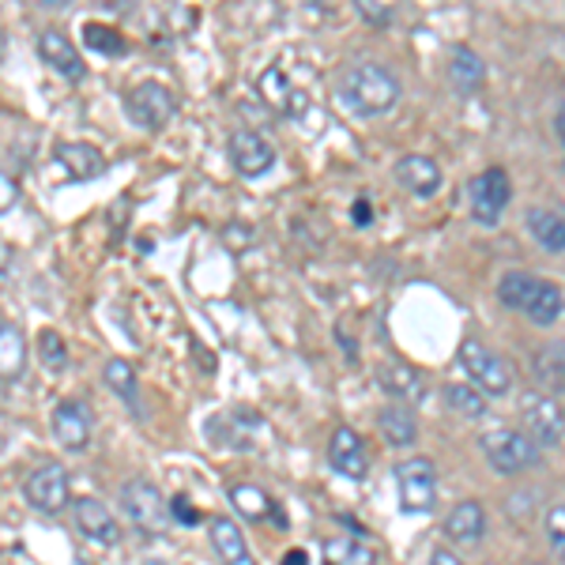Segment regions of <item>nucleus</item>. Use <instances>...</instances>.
<instances>
[{
  "mask_svg": "<svg viewBox=\"0 0 565 565\" xmlns=\"http://www.w3.org/2000/svg\"><path fill=\"white\" fill-rule=\"evenodd\" d=\"M335 98L354 117H385L399 103V79L377 61H362L340 76Z\"/></svg>",
  "mask_w": 565,
  "mask_h": 565,
  "instance_id": "obj_1",
  "label": "nucleus"
},
{
  "mask_svg": "<svg viewBox=\"0 0 565 565\" xmlns=\"http://www.w3.org/2000/svg\"><path fill=\"white\" fill-rule=\"evenodd\" d=\"M498 302L516 309V313H524L527 321L540 324V328H551L565 313L562 290L546 279L527 276V271H505V276L498 279Z\"/></svg>",
  "mask_w": 565,
  "mask_h": 565,
  "instance_id": "obj_2",
  "label": "nucleus"
},
{
  "mask_svg": "<svg viewBox=\"0 0 565 565\" xmlns=\"http://www.w3.org/2000/svg\"><path fill=\"white\" fill-rule=\"evenodd\" d=\"M479 449L498 476H524V471H532L535 460H540V449H535L532 437L524 430H505V426L482 430Z\"/></svg>",
  "mask_w": 565,
  "mask_h": 565,
  "instance_id": "obj_3",
  "label": "nucleus"
},
{
  "mask_svg": "<svg viewBox=\"0 0 565 565\" xmlns=\"http://www.w3.org/2000/svg\"><path fill=\"white\" fill-rule=\"evenodd\" d=\"M457 354H460L463 373H468L471 385H476L482 396H509V392H513V370H509V362L501 359L498 351H490L482 340L463 335Z\"/></svg>",
  "mask_w": 565,
  "mask_h": 565,
  "instance_id": "obj_4",
  "label": "nucleus"
},
{
  "mask_svg": "<svg viewBox=\"0 0 565 565\" xmlns=\"http://www.w3.org/2000/svg\"><path fill=\"white\" fill-rule=\"evenodd\" d=\"M174 109H178L174 90L167 84H159V79H143V84H136L129 95H125V114H129V121L151 132L167 129Z\"/></svg>",
  "mask_w": 565,
  "mask_h": 565,
  "instance_id": "obj_5",
  "label": "nucleus"
},
{
  "mask_svg": "<svg viewBox=\"0 0 565 565\" xmlns=\"http://www.w3.org/2000/svg\"><path fill=\"white\" fill-rule=\"evenodd\" d=\"M521 423L524 434L532 437L535 445H562L565 441V407L551 392H524L521 396Z\"/></svg>",
  "mask_w": 565,
  "mask_h": 565,
  "instance_id": "obj_6",
  "label": "nucleus"
},
{
  "mask_svg": "<svg viewBox=\"0 0 565 565\" xmlns=\"http://www.w3.org/2000/svg\"><path fill=\"white\" fill-rule=\"evenodd\" d=\"M396 490H399V509L404 513H430L437 505V471L426 457L404 460L396 468Z\"/></svg>",
  "mask_w": 565,
  "mask_h": 565,
  "instance_id": "obj_7",
  "label": "nucleus"
},
{
  "mask_svg": "<svg viewBox=\"0 0 565 565\" xmlns=\"http://www.w3.org/2000/svg\"><path fill=\"white\" fill-rule=\"evenodd\" d=\"M121 509L140 532L159 535L170 527V509H167V501H162L159 487H151V482H143V479H132L121 487Z\"/></svg>",
  "mask_w": 565,
  "mask_h": 565,
  "instance_id": "obj_8",
  "label": "nucleus"
},
{
  "mask_svg": "<svg viewBox=\"0 0 565 565\" xmlns=\"http://www.w3.org/2000/svg\"><path fill=\"white\" fill-rule=\"evenodd\" d=\"M509 200H513V185H509V174L501 167L482 170V174L471 181V218H476L479 226H498Z\"/></svg>",
  "mask_w": 565,
  "mask_h": 565,
  "instance_id": "obj_9",
  "label": "nucleus"
},
{
  "mask_svg": "<svg viewBox=\"0 0 565 565\" xmlns=\"http://www.w3.org/2000/svg\"><path fill=\"white\" fill-rule=\"evenodd\" d=\"M23 498L31 501L39 513H61L68 505V471L61 463H39V468L26 476Z\"/></svg>",
  "mask_w": 565,
  "mask_h": 565,
  "instance_id": "obj_10",
  "label": "nucleus"
},
{
  "mask_svg": "<svg viewBox=\"0 0 565 565\" xmlns=\"http://www.w3.org/2000/svg\"><path fill=\"white\" fill-rule=\"evenodd\" d=\"M50 426H53V437H57L65 449L79 452L90 445V434H95V415L84 399H61L50 415Z\"/></svg>",
  "mask_w": 565,
  "mask_h": 565,
  "instance_id": "obj_11",
  "label": "nucleus"
},
{
  "mask_svg": "<svg viewBox=\"0 0 565 565\" xmlns=\"http://www.w3.org/2000/svg\"><path fill=\"white\" fill-rule=\"evenodd\" d=\"M231 162H234V170H238L242 178H260V174H268L271 167H276V148H271L268 140H264L260 132H253V129H242V132H234L231 136Z\"/></svg>",
  "mask_w": 565,
  "mask_h": 565,
  "instance_id": "obj_12",
  "label": "nucleus"
},
{
  "mask_svg": "<svg viewBox=\"0 0 565 565\" xmlns=\"http://www.w3.org/2000/svg\"><path fill=\"white\" fill-rule=\"evenodd\" d=\"M328 463L348 479H366V471H370L366 441H362L351 426H340V430L332 434V441H328Z\"/></svg>",
  "mask_w": 565,
  "mask_h": 565,
  "instance_id": "obj_13",
  "label": "nucleus"
},
{
  "mask_svg": "<svg viewBox=\"0 0 565 565\" xmlns=\"http://www.w3.org/2000/svg\"><path fill=\"white\" fill-rule=\"evenodd\" d=\"M72 513H76V527L87 535V540H95V543H103V546H117V543H121V524H117V516L106 509V501L79 498Z\"/></svg>",
  "mask_w": 565,
  "mask_h": 565,
  "instance_id": "obj_14",
  "label": "nucleus"
},
{
  "mask_svg": "<svg viewBox=\"0 0 565 565\" xmlns=\"http://www.w3.org/2000/svg\"><path fill=\"white\" fill-rule=\"evenodd\" d=\"M396 181L404 185V193L426 200L441 189V167H437L430 154H404L396 162Z\"/></svg>",
  "mask_w": 565,
  "mask_h": 565,
  "instance_id": "obj_15",
  "label": "nucleus"
},
{
  "mask_svg": "<svg viewBox=\"0 0 565 565\" xmlns=\"http://www.w3.org/2000/svg\"><path fill=\"white\" fill-rule=\"evenodd\" d=\"M207 535H212V546H215V554L223 565H257L249 543H245V532L231 521V516H212Z\"/></svg>",
  "mask_w": 565,
  "mask_h": 565,
  "instance_id": "obj_16",
  "label": "nucleus"
},
{
  "mask_svg": "<svg viewBox=\"0 0 565 565\" xmlns=\"http://www.w3.org/2000/svg\"><path fill=\"white\" fill-rule=\"evenodd\" d=\"M39 57H42L53 72H61L65 79H84V57H79V50L68 42V34H61V31H42V34H39Z\"/></svg>",
  "mask_w": 565,
  "mask_h": 565,
  "instance_id": "obj_17",
  "label": "nucleus"
},
{
  "mask_svg": "<svg viewBox=\"0 0 565 565\" xmlns=\"http://www.w3.org/2000/svg\"><path fill=\"white\" fill-rule=\"evenodd\" d=\"M377 381L388 396L404 399V404H418L426 396V377L415 366H407V362H381Z\"/></svg>",
  "mask_w": 565,
  "mask_h": 565,
  "instance_id": "obj_18",
  "label": "nucleus"
},
{
  "mask_svg": "<svg viewBox=\"0 0 565 565\" xmlns=\"http://www.w3.org/2000/svg\"><path fill=\"white\" fill-rule=\"evenodd\" d=\"M257 90H260V98L268 103L276 114H282V117H298L306 109V98L298 95L295 87H290V79L282 76V68H264L260 72V79H257Z\"/></svg>",
  "mask_w": 565,
  "mask_h": 565,
  "instance_id": "obj_19",
  "label": "nucleus"
},
{
  "mask_svg": "<svg viewBox=\"0 0 565 565\" xmlns=\"http://www.w3.org/2000/svg\"><path fill=\"white\" fill-rule=\"evenodd\" d=\"M445 535L452 543H479L487 535V509L479 501H457L452 513L445 516Z\"/></svg>",
  "mask_w": 565,
  "mask_h": 565,
  "instance_id": "obj_20",
  "label": "nucleus"
},
{
  "mask_svg": "<svg viewBox=\"0 0 565 565\" xmlns=\"http://www.w3.org/2000/svg\"><path fill=\"white\" fill-rule=\"evenodd\" d=\"M231 501H234V509H238V516H245V521H271L276 527L287 524V521H282V513H279V505L264 494L260 487L238 482V487H231Z\"/></svg>",
  "mask_w": 565,
  "mask_h": 565,
  "instance_id": "obj_21",
  "label": "nucleus"
},
{
  "mask_svg": "<svg viewBox=\"0 0 565 565\" xmlns=\"http://www.w3.org/2000/svg\"><path fill=\"white\" fill-rule=\"evenodd\" d=\"M524 223H527V234H532L546 253H565V212H554V207H532Z\"/></svg>",
  "mask_w": 565,
  "mask_h": 565,
  "instance_id": "obj_22",
  "label": "nucleus"
},
{
  "mask_svg": "<svg viewBox=\"0 0 565 565\" xmlns=\"http://www.w3.org/2000/svg\"><path fill=\"white\" fill-rule=\"evenodd\" d=\"M57 162H61V170H65L68 181L98 178V174H103V167H106L103 154H98V148H90V143H61Z\"/></svg>",
  "mask_w": 565,
  "mask_h": 565,
  "instance_id": "obj_23",
  "label": "nucleus"
},
{
  "mask_svg": "<svg viewBox=\"0 0 565 565\" xmlns=\"http://www.w3.org/2000/svg\"><path fill=\"white\" fill-rule=\"evenodd\" d=\"M377 426H381V437H385L388 445H396V449H407V445H415V437H418V418L407 404L381 407Z\"/></svg>",
  "mask_w": 565,
  "mask_h": 565,
  "instance_id": "obj_24",
  "label": "nucleus"
},
{
  "mask_svg": "<svg viewBox=\"0 0 565 565\" xmlns=\"http://www.w3.org/2000/svg\"><path fill=\"white\" fill-rule=\"evenodd\" d=\"M26 370V340L12 321L0 317V381H15Z\"/></svg>",
  "mask_w": 565,
  "mask_h": 565,
  "instance_id": "obj_25",
  "label": "nucleus"
},
{
  "mask_svg": "<svg viewBox=\"0 0 565 565\" xmlns=\"http://www.w3.org/2000/svg\"><path fill=\"white\" fill-rule=\"evenodd\" d=\"M321 562L324 565H377V551L366 546L354 535H335L321 546Z\"/></svg>",
  "mask_w": 565,
  "mask_h": 565,
  "instance_id": "obj_26",
  "label": "nucleus"
},
{
  "mask_svg": "<svg viewBox=\"0 0 565 565\" xmlns=\"http://www.w3.org/2000/svg\"><path fill=\"white\" fill-rule=\"evenodd\" d=\"M449 79L460 95H476L482 87V79H487V68H482V61L468 50V45H457V50H452V61H449Z\"/></svg>",
  "mask_w": 565,
  "mask_h": 565,
  "instance_id": "obj_27",
  "label": "nucleus"
},
{
  "mask_svg": "<svg viewBox=\"0 0 565 565\" xmlns=\"http://www.w3.org/2000/svg\"><path fill=\"white\" fill-rule=\"evenodd\" d=\"M532 373L551 392H565V343H546L532 354Z\"/></svg>",
  "mask_w": 565,
  "mask_h": 565,
  "instance_id": "obj_28",
  "label": "nucleus"
},
{
  "mask_svg": "<svg viewBox=\"0 0 565 565\" xmlns=\"http://www.w3.org/2000/svg\"><path fill=\"white\" fill-rule=\"evenodd\" d=\"M103 377L106 385L114 388V396H121L125 407H132L136 412V396H140V381H136V370L129 366L125 359H109L103 366Z\"/></svg>",
  "mask_w": 565,
  "mask_h": 565,
  "instance_id": "obj_29",
  "label": "nucleus"
},
{
  "mask_svg": "<svg viewBox=\"0 0 565 565\" xmlns=\"http://www.w3.org/2000/svg\"><path fill=\"white\" fill-rule=\"evenodd\" d=\"M445 404L452 412H460L463 418H482L487 415V396L476 385H463V381H449L445 385Z\"/></svg>",
  "mask_w": 565,
  "mask_h": 565,
  "instance_id": "obj_30",
  "label": "nucleus"
},
{
  "mask_svg": "<svg viewBox=\"0 0 565 565\" xmlns=\"http://www.w3.org/2000/svg\"><path fill=\"white\" fill-rule=\"evenodd\" d=\"M84 45H90V50L106 53V57H121L129 45H125L121 34L114 31V26H103V23H87L84 26Z\"/></svg>",
  "mask_w": 565,
  "mask_h": 565,
  "instance_id": "obj_31",
  "label": "nucleus"
},
{
  "mask_svg": "<svg viewBox=\"0 0 565 565\" xmlns=\"http://www.w3.org/2000/svg\"><path fill=\"white\" fill-rule=\"evenodd\" d=\"M39 354H42V366L50 373H61L68 366V348L53 328H45V332L39 335Z\"/></svg>",
  "mask_w": 565,
  "mask_h": 565,
  "instance_id": "obj_32",
  "label": "nucleus"
},
{
  "mask_svg": "<svg viewBox=\"0 0 565 565\" xmlns=\"http://www.w3.org/2000/svg\"><path fill=\"white\" fill-rule=\"evenodd\" d=\"M543 527H546V540H551L554 554L565 558V505H551V509H546Z\"/></svg>",
  "mask_w": 565,
  "mask_h": 565,
  "instance_id": "obj_33",
  "label": "nucleus"
},
{
  "mask_svg": "<svg viewBox=\"0 0 565 565\" xmlns=\"http://www.w3.org/2000/svg\"><path fill=\"white\" fill-rule=\"evenodd\" d=\"M359 12L366 15V20H370L373 26H388V23H392V12H388L385 4H377V0H362Z\"/></svg>",
  "mask_w": 565,
  "mask_h": 565,
  "instance_id": "obj_34",
  "label": "nucleus"
},
{
  "mask_svg": "<svg viewBox=\"0 0 565 565\" xmlns=\"http://www.w3.org/2000/svg\"><path fill=\"white\" fill-rule=\"evenodd\" d=\"M15 200H20V185L12 181V174H4V170H0V212H8Z\"/></svg>",
  "mask_w": 565,
  "mask_h": 565,
  "instance_id": "obj_35",
  "label": "nucleus"
},
{
  "mask_svg": "<svg viewBox=\"0 0 565 565\" xmlns=\"http://www.w3.org/2000/svg\"><path fill=\"white\" fill-rule=\"evenodd\" d=\"M170 513H174L178 521H181V524H189V527H193V524H200V513H196L193 505H189V498H185V494H181V498H174V509H170Z\"/></svg>",
  "mask_w": 565,
  "mask_h": 565,
  "instance_id": "obj_36",
  "label": "nucleus"
},
{
  "mask_svg": "<svg viewBox=\"0 0 565 565\" xmlns=\"http://www.w3.org/2000/svg\"><path fill=\"white\" fill-rule=\"evenodd\" d=\"M430 565H463V562L449 551V546H437V551L430 554Z\"/></svg>",
  "mask_w": 565,
  "mask_h": 565,
  "instance_id": "obj_37",
  "label": "nucleus"
},
{
  "mask_svg": "<svg viewBox=\"0 0 565 565\" xmlns=\"http://www.w3.org/2000/svg\"><path fill=\"white\" fill-rule=\"evenodd\" d=\"M351 218H354L359 226H366V223H370V204H366V200H359V204L351 207Z\"/></svg>",
  "mask_w": 565,
  "mask_h": 565,
  "instance_id": "obj_38",
  "label": "nucleus"
},
{
  "mask_svg": "<svg viewBox=\"0 0 565 565\" xmlns=\"http://www.w3.org/2000/svg\"><path fill=\"white\" fill-rule=\"evenodd\" d=\"M279 565H309V554L306 551H290Z\"/></svg>",
  "mask_w": 565,
  "mask_h": 565,
  "instance_id": "obj_39",
  "label": "nucleus"
},
{
  "mask_svg": "<svg viewBox=\"0 0 565 565\" xmlns=\"http://www.w3.org/2000/svg\"><path fill=\"white\" fill-rule=\"evenodd\" d=\"M4 53H8V39H4V31H0V65H4Z\"/></svg>",
  "mask_w": 565,
  "mask_h": 565,
  "instance_id": "obj_40",
  "label": "nucleus"
},
{
  "mask_svg": "<svg viewBox=\"0 0 565 565\" xmlns=\"http://www.w3.org/2000/svg\"><path fill=\"white\" fill-rule=\"evenodd\" d=\"M143 565H170V562H162V558H148V562H143Z\"/></svg>",
  "mask_w": 565,
  "mask_h": 565,
  "instance_id": "obj_41",
  "label": "nucleus"
}]
</instances>
